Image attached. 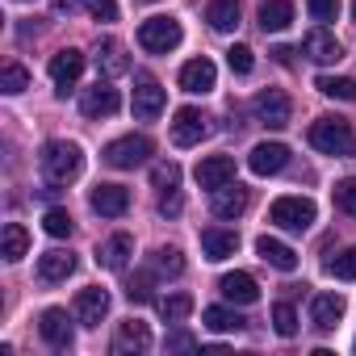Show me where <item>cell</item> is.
Here are the masks:
<instances>
[{
  "label": "cell",
  "instance_id": "b9f144b4",
  "mask_svg": "<svg viewBox=\"0 0 356 356\" xmlns=\"http://www.w3.org/2000/svg\"><path fill=\"white\" fill-rule=\"evenodd\" d=\"M306 9L314 22H335L339 17V0H306Z\"/></svg>",
  "mask_w": 356,
  "mask_h": 356
},
{
  "label": "cell",
  "instance_id": "e575fe53",
  "mask_svg": "<svg viewBox=\"0 0 356 356\" xmlns=\"http://www.w3.org/2000/svg\"><path fill=\"white\" fill-rule=\"evenodd\" d=\"M26 88H30V72H26L22 63H9L5 72H0V92L17 97V92H26Z\"/></svg>",
  "mask_w": 356,
  "mask_h": 356
},
{
  "label": "cell",
  "instance_id": "52a82bcc",
  "mask_svg": "<svg viewBox=\"0 0 356 356\" xmlns=\"http://www.w3.org/2000/svg\"><path fill=\"white\" fill-rule=\"evenodd\" d=\"M163 105H168V97H163L159 80L147 76V72H138V76H134V118H138V122H155V118L163 113Z\"/></svg>",
  "mask_w": 356,
  "mask_h": 356
},
{
  "label": "cell",
  "instance_id": "6da1fadb",
  "mask_svg": "<svg viewBox=\"0 0 356 356\" xmlns=\"http://www.w3.org/2000/svg\"><path fill=\"white\" fill-rule=\"evenodd\" d=\"M38 163H42V176L51 185H72L76 176L84 172V151L76 143H67V138H55V143L42 147Z\"/></svg>",
  "mask_w": 356,
  "mask_h": 356
},
{
  "label": "cell",
  "instance_id": "1f68e13d",
  "mask_svg": "<svg viewBox=\"0 0 356 356\" xmlns=\"http://www.w3.org/2000/svg\"><path fill=\"white\" fill-rule=\"evenodd\" d=\"M151 268H155L159 277H181V273H185V256L176 252V248H155Z\"/></svg>",
  "mask_w": 356,
  "mask_h": 356
},
{
  "label": "cell",
  "instance_id": "d6a6232c",
  "mask_svg": "<svg viewBox=\"0 0 356 356\" xmlns=\"http://www.w3.org/2000/svg\"><path fill=\"white\" fill-rule=\"evenodd\" d=\"M159 314H163L168 323H185V318L193 314V298H189V293H168V298L159 302Z\"/></svg>",
  "mask_w": 356,
  "mask_h": 356
},
{
  "label": "cell",
  "instance_id": "bcb514c9",
  "mask_svg": "<svg viewBox=\"0 0 356 356\" xmlns=\"http://www.w3.org/2000/svg\"><path fill=\"white\" fill-rule=\"evenodd\" d=\"M273 55H277V63H281V67H289V63H293V51H289V47H277Z\"/></svg>",
  "mask_w": 356,
  "mask_h": 356
},
{
  "label": "cell",
  "instance_id": "d590c367",
  "mask_svg": "<svg viewBox=\"0 0 356 356\" xmlns=\"http://www.w3.org/2000/svg\"><path fill=\"white\" fill-rule=\"evenodd\" d=\"M273 327H277V335L293 339V335H298V310H293L289 302H277V306H273Z\"/></svg>",
  "mask_w": 356,
  "mask_h": 356
},
{
  "label": "cell",
  "instance_id": "f6af8a7d",
  "mask_svg": "<svg viewBox=\"0 0 356 356\" xmlns=\"http://www.w3.org/2000/svg\"><path fill=\"white\" fill-rule=\"evenodd\" d=\"M193 348H197V339L189 331H172L168 335V352H193Z\"/></svg>",
  "mask_w": 356,
  "mask_h": 356
},
{
  "label": "cell",
  "instance_id": "74e56055",
  "mask_svg": "<svg viewBox=\"0 0 356 356\" xmlns=\"http://www.w3.org/2000/svg\"><path fill=\"white\" fill-rule=\"evenodd\" d=\"M331 197H335V206L348 214V218H356V176H348V181H339L335 189H331Z\"/></svg>",
  "mask_w": 356,
  "mask_h": 356
},
{
  "label": "cell",
  "instance_id": "44dd1931",
  "mask_svg": "<svg viewBox=\"0 0 356 356\" xmlns=\"http://www.w3.org/2000/svg\"><path fill=\"white\" fill-rule=\"evenodd\" d=\"M302 51H306L314 63H323V67L343 59V47H339V38H335V34H327V30H314V34H306Z\"/></svg>",
  "mask_w": 356,
  "mask_h": 356
},
{
  "label": "cell",
  "instance_id": "9a60e30c",
  "mask_svg": "<svg viewBox=\"0 0 356 356\" xmlns=\"http://www.w3.org/2000/svg\"><path fill=\"white\" fill-rule=\"evenodd\" d=\"M248 202H252V197H248V189H243V185H235V181L210 193V210H214V218H239V214L248 210Z\"/></svg>",
  "mask_w": 356,
  "mask_h": 356
},
{
  "label": "cell",
  "instance_id": "7bdbcfd3",
  "mask_svg": "<svg viewBox=\"0 0 356 356\" xmlns=\"http://www.w3.org/2000/svg\"><path fill=\"white\" fill-rule=\"evenodd\" d=\"M84 9L97 22H118V0H84Z\"/></svg>",
  "mask_w": 356,
  "mask_h": 356
},
{
  "label": "cell",
  "instance_id": "8fae6325",
  "mask_svg": "<svg viewBox=\"0 0 356 356\" xmlns=\"http://www.w3.org/2000/svg\"><path fill=\"white\" fill-rule=\"evenodd\" d=\"M105 314H109V293H105L101 285H88V289L76 293V323H84V327H101Z\"/></svg>",
  "mask_w": 356,
  "mask_h": 356
},
{
  "label": "cell",
  "instance_id": "30bf717a",
  "mask_svg": "<svg viewBox=\"0 0 356 356\" xmlns=\"http://www.w3.org/2000/svg\"><path fill=\"white\" fill-rule=\"evenodd\" d=\"M285 163H289V147L285 143H256L252 155H248V168L256 176H277Z\"/></svg>",
  "mask_w": 356,
  "mask_h": 356
},
{
  "label": "cell",
  "instance_id": "484cf974",
  "mask_svg": "<svg viewBox=\"0 0 356 356\" xmlns=\"http://www.w3.org/2000/svg\"><path fill=\"white\" fill-rule=\"evenodd\" d=\"M289 22H293L289 0H264L260 5V30L264 34H281V30H289Z\"/></svg>",
  "mask_w": 356,
  "mask_h": 356
},
{
  "label": "cell",
  "instance_id": "9c48e42d",
  "mask_svg": "<svg viewBox=\"0 0 356 356\" xmlns=\"http://www.w3.org/2000/svg\"><path fill=\"white\" fill-rule=\"evenodd\" d=\"M80 72H84V55L76 51V47H63V51H55L51 55V80H55V88L67 97V88L80 80Z\"/></svg>",
  "mask_w": 356,
  "mask_h": 356
},
{
  "label": "cell",
  "instance_id": "7a4b0ae2",
  "mask_svg": "<svg viewBox=\"0 0 356 356\" xmlns=\"http://www.w3.org/2000/svg\"><path fill=\"white\" fill-rule=\"evenodd\" d=\"M310 147L323 155H352L356 151V134L343 118H318L310 126Z\"/></svg>",
  "mask_w": 356,
  "mask_h": 356
},
{
  "label": "cell",
  "instance_id": "5bb4252c",
  "mask_svg": "<svg viewBox=\"0 0 356 356\" xmlns=\"http://www.w3.org/2000/svg\"><path fill=\"white\" fill-rule=\"evenodd\" d=\"M88 202H92V210L101 218H122L130 210V189H122V185H97Z\"/></svg>",
  "mask_w": 356,
  "mask_h": 356
},
{
  "label": "cell",
  "instance_id": "f546056e",
  "mask_svg": "<svg viewBox=\"0 0 356 356\" xmlns=\"http://www.w3.org/2000/svg\"><path fill=\"white\" fill-rule=\"evenodd\" d=\"M202 318H206L210 331H243V327H248V318L235 314V310H227V306H206Z\"/></svg>",
  "mask_w": 356,
  "mask_h": 356
},
{
  "label": "cell",
  "instance_id": "c3c4849f",
  "mask_svg": "<svg viewBox=\"0 0 356 356\" xmlns=\"http://www.w3.org/2000/svg\"><path fill=\"white\" fill-rule=\"evenodd\" d=\"M147 5H151V0H147Z\"/></svg>",
  "mask_w": 356,
  "mask_h": 356
},
{
  "label": "cell",
  "instance_id": "d4e9b609",
  "mask_svg": "<svg viewBox=\"0 0 356 356\" xmlns=\"http://www.w3.org/2000/svg\"><path fill=\"white\" fill-rule=\"evenodd\" d=\"M151 348V331L147 323L130 318V323H118V335H113V352H147Z\"/></svg>",
  "mask_w": 356,
  "mask_h": 356
},
{
  "label": "cell",
  "instance_id": "ee69618b",
  "mask_svg": "<svg viewBox=\"0 0 356 356\" xmlns=\"http://www.w3.org/2000/svg\"><path fill=\"white\" fill-rule=\"evenodd\" d=\"M181 210H185V197H181V189H163V197H159V214L176 218Z\"/></svg>",
  "mask_w": 356,
  "mask_h": 356
},
{
  "label": "cell",
  "instance_id": "4316f807",
  "mask_svg": "<svg viewBox=\"0 0 356 356\" xmlns=\"http://www.w3.org/2000/svg\"><path fill=\"white\" fill-rule=\"evenodd\" d=\"M97 67H101L105 76H126V72H130V59H126V51H122V42H113V38H105V42L97 47Z\"/></svg>",
  "mask_w": 356,
  "mask_h": 356
},
{
  "label": "cell",
  "instance_id": "ac0fdd59",
  "mask_svg": "<svg viewBox=\"0 0 356 356\" xmlns=\"http://www.w3.org/2000/svg\"><path fill=\"white\" fill-rule=\"evenodd\" d=\"M218 289H222V298L235 302V306H252V302H260V285H256L252 273H227V277L218 281Z\"/></svg>",
  "mask_w": 356,
  "mask_h": 356
},
{
  "label": "cell",
  "instance_id": "e0dca14e",
  "mask_svg": "<svg viewBox=\"0 0 356 356\" xmlns=\"http://www.w3.org/2000/svg\"><path fill=\"white\" fill-rule=\"evenodd\" d=\"M202 252H206V260H231L235 252H239V235L235 231H227V227H206L202 231Z\"/></svg>",
  "mask_w": 356,
  "mask_h": 356
},
{
  "label": "cell",
  "instance_id": "ffe728a7",
  "mask_svg": "<svg viewBox=\"0 0 356 356\" xmlns=\"http://www.w3.org/2000/svg\"><path fill=\"white\" fill-rule=\"evenodd\" d=\"M256 256H260L264 264L281 268V273H293V268H298V252H293L289 243L273 239V235H260V239H256Z\"/></svg>",
  "mask_w": 356,
  "mask_h": 356
},
{
  "label": "cell",
  "instance_id": "cb8c5ba5",
  "mask_svg": "<svg viewBox=\"0 0 356 356\" xmlns=\"http://www.w3.org/2000/svg\"><path fill=\"white\" fill-rule=\"evenodd\" d=\"M72 273H76V256H72V252H47V256H38V281L59 285V281H67Z\"/></svg>",
  "mask_w": 356,
  "mask_h": 356
},
{
  "label": "cell",
  "instance_id": "8992f818",
  "mask_svg": "<svg viewBox=\"0 0 356 356\" xmlns=\"http://www.w3.org/2000/svg\"><path fill=\"white\" fill-rule=\"evenodd\" d=\"M151 138L147 134H126V138H113L109 147H105V163L109 168H138V163H147L151 159Z\"/></svg>",
  "mask_w": 356,
  "mask_h": 356
},
{
  "label": "cell",
  "instance_id": "3957f363",
  "mask_svg": "<svg viewBox=\"0 0 356 356\" xmlns=\"http://www.w3.org/2000/svg\"><path fill=\"white\" fill-rule=\"evenodd\" d=\"M181 22L176 17H147L143 26H138V47L147 51V55H168V51H176L181 47Z\"/></svg>",
  "mask_w": 356,
  "mask_h": 356
},
{
  "label": "cell",
  "instance_id": "7402d4cb",
  "mask_svg": "<svg viewBox=\"0 0 356 356\" xmlns=\"http://www.w3.org/2000/svg\"><path fill=\"white\" fill-rule=\"evenodd\" d=\"M339 318H343V298L339 293H314L310 298V323L318 331H331Z\"/></svg>",
  "mask_w": 356,
  "mask_h": 356
},
{
  "label": "cell",
  "instance_id": "83f0119b",
  "mask_svg": "<svg viewBox=\"0 0 356 356\" xmlns=\"http://www.w3.org/2000/svg\"><path fill=\"white\" fill-rule=\"evenodd\" d=\"M26 252H30V231H26L22 222H9L5 235H0V256H5L9 264H17Z\"/></svg>",
  "mask_w": 356,
  "mask_h": 356
},
{
  "label": "cell",
  "instance_id": "5b68a950",
  "mask_svg": "<svg viewBox=\"0 0 356 356\" xmlns=\"http://www.w3.org/2000/svg\"><path fill=\"white\" fill-rule=\"evenodd\" d=\"M252 113H256L260 126H268V130H285L289 118H293V105H289V97H285L281 88H264V92H256Z\"/></svg>",
  "mask_w": 356,
  "mask_h": 356
},
{
  "label": "cell",
  "instance_id": "ba28073f",
  "mask_svg": "<svg viewBox=\"0 0 356 356\" xmlns=\"http://www.w3.org/2000/svg\"><path fill=\"white\" fill-rule=\"evenodd\" d=\"M210 134V126H206V118H202V109H176V118H172V143L176 147H197L202 138Z\"/></svg>",
  "mask_w": 356,
  "mask_h": 356
},
{
  "label": "cell",
  "instance_id": "603a6c76",
  "mask_svg": "<svg viewBox=\"0 0 356 356\" xmlns=\"http://www.w3.org/2000/svg\"><path fill=\"white\" fill-rule=\"evenodd\" d=\"M130 252H134V239L126 235V231H118V235H109L101 248H97V264H105V268H126V260H130Z\"/></svg>",
  "mask_w": 356,
  "mask_h": 356
},
{
  "label": "cell",
  "instance_id": "2e32d148",
  "mask_svg": "<svg viewBox=\"0 0 356 356\" xmlns=\"http://www.w3.org/2000/svg\"><path fill=\"white\" fill-rule=\"evenodd\" d=\"M218 84V67L202 55V59H189L185 67H181V88L185 92H210Z\"/></svg>",
  "mask_w": 356,
  "mask_h": 356
},
{
  "label": "cell",
  "instance_id": "836d02e7",
  "mask_svg": "<svg viewBox=\"0 0 356 356\" xmlns=\"http://www.w3.org/2000/svg\"><path fill=\"white\" fill-rule=\"evenodd\" d=\"M42 231H47L51 239H67V235L76 231V222H72V214H67V210H59V206H55V210H47V214H42Z\"/></svg>",
  "mask_w": 356,
  "mask_h": 356
},
{
  "label": "cell",
  "instance_id": "f35d334b",
  "mask_svg": "<svg viewBox=\"0 0 356 356\" xmlns=\"http://www.w3.org/2000/svg\"><path fill=\"white\" fill-rule=\"evenodd\" d=\"M151 185L155 189H176L181 185V163H155L151 168Z\"/></svg>",
  "mask_w": 356,
  "mask_h": 356
},
{
  "label": "cell",
  "instance_id": "7dc6e473",
  "mask_svg": "<svg viewBox=\"0 0 356 356\" xmlns=\"http://www.w3.org/2000/svg\"><path fill=\"white\" fill-rule=\"evenodd\" d=\"M352 17H356V5H352Z\"/></svg>",
  "mask_w": 356,
  "mask_h": 356
},
{
  "label": "cell",
  "instance_id": "7c38bea8",
  "mask_svg": "<svg viewBox=\"0 0 356 356\" xmlns=\"http://www.w3.org/2000/svg\"><path fill=\"white\" fill-rule=\"evenodd\" d=\"M118 105H122V97H118V88H109L105 80H97L92 88H84V97H80L84 118H109V113H118Z\"/></svg>",
  "mask_w": 356,
  "mask_h": 356
},
{
  "label": "cell",
  "instance_id": "60d3db41",
  "mask_svg": "<svg viewBox=\"0 0 356 356\" xmlns=\"http://www.w3.org/2000/svg\"><path fill=\"white\" fill-rule=\"evenodd\" d=\"M151 285H155V277H151V273H138V277H130L126 298H130V302H151Z\"/></svg>",
  "mask_w": 356,
  "mask_h": 356
},
{
  "label": "cell",
  "instance_id": "ab89813d",
  "mask_svg": "<svg viewBox=\"0 0 356 356\" xmlns=\"http://www.w3.org/2000/svg\"><path fill=\"white\" fill-rule=\"evenodd\" d=\"M227 63H231V72H235V76H248V72L256 67V55H252V47L235 42V47L227 51Z\"/></svg>",
  "mask_w": 356,
  "mask_h": 356
},
{
  "label": "cell",
  "instance_id": "277c9868",
  "mask_svg": "<svg viewBox=\"0 0 356 356\" xmlns=\"http://www.w3.org/2000/svg\"><path fill=\"white\" fill-rule=\"evenodd\" d=\"M268 222L281 227V231L302 235V231H310V222H314V202H310V197H277V202L268 206Z\"/></svg>",
  "mask_w": 356,
  "mask_h": 356
},
{
  "label": "cell",
  "instance_id": "d6986e66",
  "mask_svg": "<svg viewBox=\"0 0 356 356\" xmlns=\"http://www.w3.org/2000/svg\"><path fill=\"white\" fill-rule=\"evenodd\" d=\"M38 331H42V339H47L51 348H72V318H67V310H59V306L42 310Z\"/></svg>",
  "mask_w": 356,
  "mask_h": 356
},
{
  "label": "cell",
  "instance_id": "4fadbf2b",
  "mask_svg": "<svg viewBox=\"0 0 356 356\" xmlns=\"http://www.w3.org/2000/svg\"><path fill=\"white\" fill-rule=\"evenodd\" d=\"M235 181V159L231 155H210V159H202L197 163V185L202 189H222V185H231Z\"/></svg>",
  "mask_w": 356,
  "mask_h": 356
},
{
  "label": "cell",
  "instance_id": "4dcf8cb0",
  "mask_svg": "<svg viewBox=\"0 0 356 356\" xmlns=\"http://www.w3.org/2000/svg\"><path fill=\"white\" fill-rule=\"evenodd\" d=\"M314 88L331 101H356V80H348V76H318Z\"/></svg>",
  "mask_w": 356,
  "mask_h": 356
},
{
  "label": "cell",
  "instance_id": "8d00e7d4",
  "mask_svg": "<svg viewBox=\"0 0 356 356\" xmlns=\"http://www.w3.org/2000/svg\"><path fill=\"white\" fill-rule=\"evenodd\" d=\"M327 273H331L335 281H356V248L331 256V260H327Z\"/></svg>",
  "mask_w": 356,
  "mask_h": 356
},
{
  "label": "cell",
  "instance_id": "f1b7e54d",
  "mask_svg": "<svg viewBox=\"0 0 356 356\" xmlns=\"http://www.w3.org/2000/svg\"><path fill=\"white\" fill-rule=\"evenodd\" d=\"M206 22H210L218 34H231V30L239 26V0H210Z\"/></svg>",
  "mask_w": 356,
  "mask_h": 356
}]
</instances>
